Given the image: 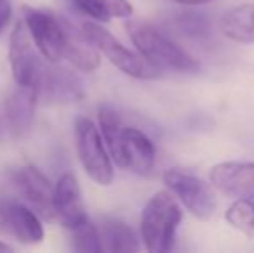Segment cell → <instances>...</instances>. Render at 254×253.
I'll use <instances>...</instances> for the list:
<instances>
[{"instance_id": "obj_10", "label": "cell", "mask_w": 254, "mask_h": 253, "mask_svg": "<svg viewBox=\"0 0 254 253\" xmlns=\"http://www.w3.org/2000/svg\"><path fill=\"white\" fill-rule=\"evenodd\" d=\"M154 163H156V148L147 134L140 128L123 127L118 167L131 170L138 175H145L154 169Z\"/></svg>"}, {"instance_id": "obj_12", "label": "cell", "mask_w": 254, "mask_h": 253, "mask_svg": "<svg viewBox=\"0 0 254 253\" xmlns=\"http://www.w3.org/2000/svg\"><path fill=\"white\" fill-rule=\"evenodd\" d=\"M7 233L14 234L19 243L37 245L44 240L45 231L40 222V215L35 210L21 203H7L5 206Z\"/></svg>"}, {"instance_id": "obj_20", "label": "cell", "mask_w": 254, "mask_h": 253, "mask_svg": "<svg viewBox=\"0 0 254 253\" xmlns=\"http://www.w3.org/2000/svg\"><path fill=\"white\" fill-rule=\"evenodd\" d=\"M225 220L239 233L254 236V199L235 198L225 212Z\"/></svg>"}, {"instance_id": "obj_16", "label": "cell", "mask_w": 254, "mask_h": 253, "mask_svg": "<svg viewBox=\"0 0 254 253\" xmlns=\"http://www.w3.org/2000/svg\"><path fill=\"white\" fill-rule=\"evenodd\" d=\"M101 238L104 250L111 253H131L138 250V238L127 222L113 217L102 219Z\"/></svg>"}, {"instance_id": "obj_17", "label": "cell", "mask_w": 254, "mask_h": 253, "mask_svg": "<svg viewBox=\"0 0 254 253\" xmlns=\"http://www.w3.org/2000/svg\"><path fill=\"white\" fill-rule=\"evenodd\" d=\"M85 16L97 23H106L113 17L127 19L133 14V7L128 0H71Z\"/></svg>"}, {"instance_id": "obj_4", "label": "cell", "mask_w": 254, "mask_h": 253, "mask_svg": "<svg viewBox=\"0 0 254 253\" xmlns=\"http://www.w3.org/2000/svg\"><path fill=\"white\" fill-rule=\"evenodd\" d=\"M74 144L85 173L99 186H109L114 180L113 156L104 142L101 128L87 116L74 120Z\"/></svg>"}, {"instance_id": "obj_6", "label": "cell", "mask_w": 254, "mask_h": 253, "mask_svg": "<svg viewBox=\"0 0 254 253\" xmlns=\"http://www.w3.org/2000/svg\"><path fill=\"white\" fill-rule=\"evenodd\" d=\"M23 14L31 40L42 58L49 63H59L64 58L67 44V33L64 26L57 21V17L45 10L24 7Z\"/></svg>"}, {"instance_id": "obj_7", "label": "cell", "mask_w": 254, "mask_h": 253, "mask_svg": "<svg viewBox=\"0 0 254 253\" xmlns=\"http://www.w3.org/2000/svg\"><path fill=\"white\" fill-rule=\"evenodd\" d=\"M14 187L31 205V208L45 220L56 219L54 210V187L44 172L33 165L12 167L9 172Z\"/></svg>"}, {"instance_id": "obj_9", "label": "cell", "mask_w": 254, "mask_h": 253, "mask_svg": "<svg viewBox=\"0 0 254 253\" xmlns=\"http://www.w3.org/2000/svg\"><path fill=\"white\" fill-rule=\"evenodd\" d=\"M213 187L232 198L254 199V163L223 162L209 170Z\"/></svg>"}, {"instance_id": "obj_5", "label": "cell", "mask_w": 254, "mask_h": 253, "mask_svg": "<svg viewBox=\"0 0 254 253\" xmlns=\"http://www.w3.org/2000/svg\"><path fill=\"white\" fill-rule=\"evenodd\" d=\"M163 182L192 217L199 220H209L214 217L218 210V198L213 187L204 182L201 177L189 170L170 169L163 173Z\"/></svg>"}, {"instance_id": "obj_3", "label": "cell", "mask_w": 254, "mask_h": 253, "mask_svg": "<svg viewBox=\"0 0 254 253\" xmlns=\"http://www.w3.org/2000/svg\"><path fill=\"white\" fill-rule=\"evenodd\" d=\"M81 37L95 47L113 66L131 78L138 80H152L159 77V68L151 64L138 52L125 47L111 31L101 26L97 21H87L81 24Z\"/></svg>"}, {"instance_id": "obj_8", "label": "cell", "mask_w": 254, "mask_h": 253, "mask_svg": "<svg viewBox=\"0 0 254 253\" xmlns=\"http://www.w3.org/2000/svg\"><path fill=\"white\" fill-rule=\"evenodd\" d=\"M9 64L17 85L37 87L40 90L42 68L31 45L30 31L24 21H17L9 38Z\"/></svg>"}, {"instance_id": "obj_14", "label": "cell", "mask_w": 254, "mask_h": 253, "mask_svg": "<svg viewBox=\"0 0 254 253\" xmlns=\"http://www.w3.org/2000/svg\"><path fill=\"white\" fill-rule=\"evenodd\" d=\"M166 26L177 37L201 45H206L213 37V26H211L209 17L202 12H194V10H184V12L173 14L168 19Z\"/></svg>"}, {"instance_id": "obj_2", "label": "cell", "mask_w": 254, "mask_h": 253, "mask_svg": "<svg viewBox=\"0 0 254 253\" xmlns=\"http://www.w3.org/2000/svg\"><path fill=\"white\" fill-rule=\"evenodd\" d=\"M180 222L182 208L170 189L149 198L140 217V236L145 250L151 253L173 250Z\"/></svg>"}, {"instance_id": "obj_1", "label": "cell", "mask_w": 254, "mask_h": 253, "mask_svg": "<svg viewBox=\"0 0 254 253\" xmlns=\"http://www.w3.org/2000/svg\"><path fill=\"white\" fill-rule=\"evenodd\" d=\"M127 31L131 44L138 54H142L149 63L159 70H173L180 73H195L199 71V63L184 47L161 33L157 28L145 21H128Z\"/></svg>"}, {"instance_id": "obj_23", "label": "cell", "mask_w": 254, "mask_h": 253, "mask_svg": "<svg viewBox=\"0 0 254 253\" xmlns=\"http://www.w3.org/2000/svg\"><path fill=\"white\" fill-rule=\"evenodd\" d=\"M173 2L180 3V5H189V7H199V5H206V3H211L214 0H173Z\"/></svg>"}, {"instance_id": "obj_19", "label": "cell", "mask_w": 254, "mask_h": 253, "mask_svg": "<svg viewBox=\"0 0 254 253\" xmlns=\"http://www.w3.org/2000/svg\"><path fill=\"white\" fill-rule=\"evenodd\" d=\"M64 58L67 59L74 68H78L80 71L90 73L95 71L101 66V52L95 47H92L87 40L83 38V42H78L76 38H71L67 35V44L66 51H64Z\"/></svg>"}, {"instance_id": "obj_13", "label": "cell", "mask_w": 254, "mask_h": 253, "mask_svg": "<svg viewBox=\"0 0 254 253\" xmlns=\"http://www.w3.org/2000/svg\"><path fill=\"white\" fill-rule=\"evenodd\" d=\"M220 31L235 44H254V3H242L228 9L220 17Z\"/></svg>"}, {"instance_id": "obj_22", "label": "cell", "mask_w": 254, "mask_h": 253, "mask_svg": "<svg viewBox=\"0 0 254 253\" xmlns=\"http://www.w3.org/2000/svg\"><path fill=\"white\" fill-rule=\"evenodd\" d=\"M10 14H12V10H10L9 2L0 0V33H2V28L7 24V21L10 19Z\"/></svg>"}, {"instance_id": "obj_18", "label": "cell", "mask_w": 254, "mask_h": 253, "mask_svg": "<svg viewBox=\"0 0 254 253\" xmlns=\"http://www.w3.org/2000/svg\"><path fill=\"white\" fill-rule=\"evenodd\" d=\"M99 118V128L104 137L107 149H109L113 162L118 165L120 162V151H121V132H123V123H121V116L111 106H101L97 113Z\"/></svg>"}, {"instance_id": "obj_15", "label": "cell", "mask_w": 254, "mask_h": 253, "mask_svg": "<svg viewBox=\"0 0 254 253\" xmlns=\"http://www.w3.org/2000/svg\"><path fill=\"white\" fill-rule=\"evenodd\" d=\"M17 87L19 88L7 101L5 115L12 130L21 134V132L28 130L31 120H33L35 106H37L40 90L37 87H23V85H17Z\"/></svg>"}, {"instance_id": "obj_24", "label": "cell", "mask_w": 254, "mask_h": 253, "mask_svg": "<svg viewBox=\"0 0 254 253\" xmlns=\"http://www.w3.org/2000/svg\"><path fill=\"white\" fill-rule=\"evenodd\" d=\"M0 252H12V248H10V245H5L3 241H0Z\"/></svg>"}, {"instance_id": "obj_11", "label": "cell", "mask_w": 254, "mask_h": 253, "mask_svg": "<svg viewBox=\"0 0 254 253\" xmlns=\"http://www.w3.org/2000/svg\"><path fill=\"white\" fill-rule=\"evenodd\" d=\"M54 210L56 219H59V222L69 231L88 220L80 186L73 173H63L57 179L54 187Z\"/></svg>"}, {"instance_id": "obj_21", "label": "cell", "mask_w": 254, "mask_h": 253, "mask_svg": "<svg viewBox=\"0 0 254 253\" xmlns=\"http://www.w3.org/2000/svg\"><path fill=\"white\" fill-rule=\"evenodd\" d=\"M71 233H73V248L76 252H85V253L104 252L101 231L90 220H85L81 226L74 227Z\"/></svg>"}]
</instances>
